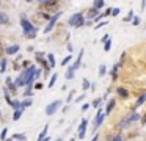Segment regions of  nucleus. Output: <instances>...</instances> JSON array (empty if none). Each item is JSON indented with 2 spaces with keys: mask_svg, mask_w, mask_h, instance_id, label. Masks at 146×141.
I'll return each instance as SVG.
<instances>
[{
  "mask_svg": "<svg viewBox=\"0 0 146 141\" xmlns=\"http://www.w3.org/2000/svg\"><path fill=\"white\" fill-rule=\"evenodd\" d=\"M21 24H22V28H24V33H25L27 38H35L36 34V28L33 27L32 24H30L29 21H27L25 17L22 16V19H21Z\"/></svg>",
  "mask_w": 146,
  "mask_h": 141,
  "instance_id": "1",
  "label": "nucleus"
},
{
  "mask_svg": "<svg viewBox=\"0 0 146 141\" xmlns=\"http://www.w3.org/2000/svg\"><path fill=\"white\" fill-rule=\"evenodd\" d=\"M69 24L72 25V27H82L83 25V14H80V13L74 14L72 17L69 19Z\"/></svg>",
  "mask_w": 146,
  "mask_h": 141,
  "instance_id": "2",
  "label": "nucleus"
},
{
  "mask_svg": "<svg viewBox=\"0 0 146 141\" xmlns=\"http://www.w3.org/2000/svg\"><path fill=\"white\" fill-rule=\"evenodd\" d=\"M60 105H61V100H55V102L49 103L47 108H46V115H47V116H52L58 108H60Z\"/></svg>",
  "mask_w": 146,
  "mask_h": 141,
  "instance_id": "3",
  "label": "nucleus"
},
{
  "mask_svg": "<svg viewBox=\"0 0 146 141\" xmlns=\"http://www.w3.org/2000/svg\"><path fill=\"white\" fill-rule=\"evenodd\" d=\"M60 16H61V13H57V14H55V16H52V19H50V22H49V25H47V27H46V33H49V31H50L52 30V28H54V25H55V22H57L58 21V17H60Z\"/></svg>",
  "mask_w": 146,
  "mask_h": 141,
  "instance_id": "4",
  "label": "nucleus"
},
{
  "mask_svg": "<svg viewBox=\"0 0 146 141\" xmlns=\"http://www.w3.org/2000/svg\"><path fill=\"white\" fill-rule=\"evenodd\" d=\"M86 124H88V121H86V119H83V121L80 122V125H79V138H83V136H85Z\"/></svg>",
  "mask_w": 146,
  "mask_h": 141,
  "instance_id": "5",
  "label": "nucleus"
},
{
  "mask_svg": "<svg viewBox=\"0 0 146 141\" xmlns=\"http://www.w3.org/2000/svg\"><path fill=\"white\" fill-rule=\"evenodd\" d=\"M102 121H104V113H102V110H99L98 115H96V121H94V128H98L99 125L102 124Z\"/></svg>",
  "mask_w": 146,
  "mask_h": 141,
  "instance_id": "6",
  "label": "nucleus"
},
{
  "mask_svg": "<svg viewBox=\"0 0 146 141\" xmlns=\"http://www.w3.org/2000/svg\"><path fill=\"white\" fill-rule=\"evenodd\" d=\"M7 85L10 86V91H11L10 94H16L17 93V86H16V83H13V81H11V78H7Z\"/></svg>",
  "mask_w": 146,
  "mask_h": 141,
  "instance_id": "7",
  "label": "nucleus"
},
{
  "mask_svg": "<svg viewBox=\"0 0 146 141\" xmlns=\"http://www.w3.org/2000/svg\"><path fill=\"white\" fill-rule=\"evenodd\" d=\"M82 56H83V50H80V53H79V56H77V60H76V63H74L71 68L76 71V69H79V66H80V61H82Z\"/></svg>",
  "mask_w": 146,
  "mask_h": 141,
  "instance_id": "8",
  "label": "nucleus"
},
{
  "mask_svg": "<svg viewBox=\"0 0 146 141\" xmlns=\"http://www.w3.org/2000/svg\"><path fill=\"white\" fill-rule=\"evenodd\" d=\"M116 93L121 99H127V97H129V93H127V89H124V88H118Z\"/></svg>",
  "mask_w": 146,
  "mask_h": 141,
  "instance_id": "9",
  "label": "nucleus"
},
{
  "mask_svg": "<svg viewBox=\"0 0 146 141\" xmlns=\"http://www.w3.org/2000/svg\"><path fill=\"white\" fill-rule=\"evenodd\" d=\"M145 102H146V93H145V94H141V96L138 97V100H137V103L133 105V108H138V107H141Z\"/></svg>",
  "mask_w": 146,
  "mask_h": 141,
  "instance_id": "10",
  "label": "nucleus"
},
{
  "mask_svg": "<svg viewBox=\"0 0 146 141\" xmlns=\"http://www.w3.org/2000/svg\"><path fill=\"white\" fill-rule=\"evenodd\" d=\"M47 130H49V125L46 124V125H44V128L41 130V133H39V136H38V140H36V141H41L42 138H46V136H47Z\"/></svg>",
  "mask_w": 146,
  "mask_h": 141,
  "instance_id": "11",
  "label": "nucleus"
},
{
  "mask_svg": "<svg viewBox=\"0 0 146 141\" xmlns=\"http://www.w3.org/2000/svg\"><path fill=\"white\" fill-rule=\"evenodd\" d=\"M8 22H10V19H8V16L5 14V13H2V11H0V24H2V25H7Z\"/></svg>",
  "mask_w": 146,
  "mask_h": 141,
  "instance_id": "12",
  "label": "nucleus"
},
{
  "mask_svg": "<svg viewBox=\"0 0 146 141\" xmlns=\"http://www.w3.org/2000/svg\"><path fill=\"white\" fill-rule=\"evenodd\" d=\"M22 113H24V108H19V110H16L14 111V115H13V121H17V119L22 116Z\"/></svg>",
  "mask_w": 146,
  "mask_h": 141,
  "instance_id": "13",
  "label": "nucleus"
},
{
  "mask_svg": "<svg viewBox=\"0 0 146 141\" xmlns=\"http://www.w3.org/2000/svg\"><path fill=\"white\" fill-rule=\"evenodd\" d=\"M98 16H99L98 9H96L94 6H93V8H91V9H90V11H88V17H93V19H94V17H98Z\"/></svg>",
  "mask_w": 146,
  "mask_h": 141,
  "instance_id": "14",
  "label": "nucleus"
},
{
  "mask_svg": "<svg viewBox=\"0 0 146 141\" xmlns=\"http://www.w3.org/2000/svg\"><path fill=\"white\" fill-rule=\"evenodd\" d=\"M17 50H19V46H11V47H8V49H7V53H8V55H13V53H16Z\"/></svg>",
  "mask_w": 146,
  "mask_h": 141,
  "instance_id": "15",
  "label": "nucleus"
},
{
  "mask_svg": "<svg viewBox=\"0 0 146 141\" xmlns=\"http://www.w3.org/2000/svg\"><path fill=\"white\" fill-rule=\"evenodd\" d=\"M55 6H57V2H55V0H47V2H46V8L47 9L55 8Z\"/></svg>",
  "mask_w": 146,
  "mask_h": 141,
  "instance_id": "16",
  "label": "nucleus"
},
{
  "mask_svg": "<svg viewBox=\"0 0 146 141\" xmlns=\"http://www.w3.org/2000/svg\"><path fill=\"white\" fill-rule=\"evenodd\" d=\"M30 105H32V99H25V100L21 102V108H27V107H30Z\"/></svg>",
  "mask_w": 146,
  "mask_h": 141,
  "instance_id": "17",
  "label": "nucleus"
},
{
  "mask_svg": "<svg viewBox=\"0 0 146 141\" xmlns=\"http://www.w3.org/2000/svg\"><path fill=\"white\" fill-rule=\"evenodd\" d=\"M113 107H115V99H111L110 102H108V105H107V110H105V111H107V115L111 111V110H113Z\"/></svg>",
  "mask_w": 146,
  "mask_h": 141,
  "instance_id": "18",
  "label": "nucleus"
},
{
  "mask_svg": "<svg viewBox=\"0 0 146 141\" xmlns=\"http://www.w3.org/2000/svg\"><path fill=\"white\" fill-rule=\"evenodd\" d=\"M57 78H58V75H57V74H54V75H52V78H50V81H49V85H47V86H49V88H52V86H54V85H55V81H57Z\"/></svg>",
  "mask_w": 146,
  "mask_h": 141,
  "instance_id": "19",
  "label": "nucleus"
},
{
  "mask_svg": "<svg viewBox=\"0 0 146 141\" xmlns=\"http://www.w3.org/2000/svg\"><path fill=\"white\" fill-rule=\"evenodd\" d=\"M11 108L19 110L21 108V102H19V100H13V102H11Z\"/></svg>",
  "mask_w": 146,
  "mask_h": 141,
  "instance_id": "20",
  "label": "nucleus"
},
{
  "mask_svg": "<svg viewBox=\"0 0 146 141\" xmlns=\"http://www.w3.org/2000/svg\"><path fill=\"white\" fill-rule=\"evenodd\" d=\"M7 135H8V128H3V130H2V133H0V140L5 141V140H7Z\"/></svg>",
  "mask_w": 146,
  "mask_h": 141,
  "instance_id": "21",
  "label": "nucleus"
},
{
  "mask_svg": "<svg viewBox=\"0 0 146 141\" xmlns=\"http://www.w3.org/2000/svg\"><path fill=\"white\" fill-rule=\"evenodd\" d=\"M102 6H104V2H102V0H96L94 2V8L96 9H101Z\"/></svg>",
  "mask_w": 146,
  "mask_h": 141,
  "instance_id": "22",
  "label": "nucleus"
},
{
  "mask_svg": "<svg viewBox=\"0 0 146 141\" xmlns=\"http://www.w3.org/2000/svg\"><path fill=\"white\" fill-rule=\"evenodd\" d=\"M118 68H119V64H115L113 66V71H111V77H113V80L116 78V72H118Z\"/></svg>",
  "mask_w": 146,
  "mask_h": 141,
  "instance_id": "23",
  "label": "nucleus"
},
{
  "mask_svg": "<svg viewBox=\"0 0 146 141\" xmlns=\"http://www.w3.org/2000/svg\"><path fill=\"white\" fill-rule=\"evenodd\" d=\"M72 77H74V69L69 68V69H68V72H66V78H72Z\"/></svg>",
  "mask_w": 146,
  "mask_h": 141,
  "instance_id": "24",
  "label": "nucleus"
},
{
  "mask_svg": "<svg viewBox=\"0 0 146 141\" xmlns=\"http://www.w3.org/2000/svg\"><path fill=\"white\" fill-rule=\"evenodd\" d=\"M110 47H111V42H110V39H107V41H105V46H104V50H105V52H108Z\"/></svg>",
  "mask_w": 146,
  "mask_h": 141,
  "instance_id": "25",
  "label": "nucleus"
},
{
  "mask_svg": "<svg viewBox=\"0 0 146 141\" xmlns=\"http://www.w3.org/2000/svg\"><path fill=\"white\" fill-rule=\"evenodd\" d=\"M13 140H21V141H24V140H25V135H22V133L14 135V136H13Z\"/></svg>",
  "mask_w": 146,
  "mask_h": 141,
  "instance_id": "26",
  "label": "nucleus"
},
{
  "mask_svg": "<svg viewBox=\"0 0 146 141\" xmlns=\"http://www.w3.org/2000/svg\"><path fill=\"white\" fill-rule=\"evenodd\" d=\"M105 72H107V69H105V66H104V64H102L101 68H99V75L102 77V75H105Z\"/></svg>",
  "mask_w": 146,
  "mask_h": 141,
  "instance_id": "27",
  "label": "nucleus"
},
{
  "mask_svg": "<svg viewBox=\"0 0 146 141\" xmlns=\"http://www.w3.org/2000/svg\"><path fill=\"white\" fill-rule=\"evenodd\" d=\"M82 86H83V89H88V88H90V81L86 80V78H83V83H82Z\"/></svg>",
  "mask_w": 146,
  "mask_h": 141,
  "instance_id": "28",
  "label": "nucleus"
},
{
  "mask_svg": "<svg viewBox=\"0 0 146 141\" xmlns=\"http://www.w3.org/2000/svg\"><path fill=\"white\" fill-rule=\"evenodd\" d=\"M49 63H50V66H52V68L55 66V58H54V55H52V53L49 55Z\"/></svg>",
  "mask_w": 146,
  "mask_h": 141,
  "instance_id": "29",
  "label": "nucleus"
},
{
  "mask_svg": "<svg viewBox=\"0 0 146 141\" xmlns=\"http://www.w3.org/2000/svg\"><path fill=\"white\" fill-rule=\"evenodd\" d=\"M101 100H102V99H94V100H93V103H91V105L94 107V108H98V107H99V103H101Z\"/></svg>",
  "mask_w": 146,
  "mask_h": 141,
  "instance_id": "30",
  "label": "nucleus"
},
{
  "mask_svg": "<svg viewBox=\"0 0 146 141\" xmlns=\"http://www.w3.org/2000/svg\"><path fill=\"white\" fill-rule=\"evenodd\" d=\"M69 61H71V55H68L66 58H64L63 61H61V64H63V66H66V64H68V63H69Z\"/></svg>",
  "mask_w": 146,
  "mask_h": 141,
  "instance_id": "31",
  "label": "nucleus"
},
{
  "mask_svg": "<svg viewBox=\"0 0 146 141\" xmlns=\"http://www.w3.org/2000/svg\"><path fill=\"white\" fill-rule=\"evenodd\" d=\"M132 16H133V11H129V14H127V17H124V22H129L130 19H132Z\"/></svg>",
  "mask_w": 146,
  "mask_h": 141,
  "instance_id": "32",
  "label": "nucleus"
},
{
  "mask_svg": "<svg viewBox=\"0 0 146 141\" xmlns=\"http://www.w3.org/2000/svg\"><path fill=\"white\" fill-rule=\"evenodd\" d=\"M0 66H2V68H0V71L5 72V66H7V61H5V60H2V64H0Z\"/></svg>",
  "mask_w": 146,
  "mask_h": 141,
  "instance_id": "33",
  "label": "nucleus"
},
{
  "mask_svg": "<svg viewBox=\"0 0 146 141\" xmlns=\"http://www.w3.org/2000/svg\"><path fill=\"white\" fill-rule=\"evenodd\" d=\"M111 14H113V16H118V14H119V9H118V8L111 9Z\"/></svg>",
  "mask_w": 146,
  "mask_h": 141,
  "instance_id": "34",
  "label": "nucleus"
},
{
  "mask_svg": "<svg viewBox=\"0 0 146 141\" xmlns=\"http://www.w3.org/2000/svg\"><path fill=\"white\" fill-rule=\"evenodd\" d=\"M111 141H123V138H121V135H116V136H115Z\"/></svg>",
  "mask_w": 146,
  "mask_h": 141,
  "instance_id": "35",
  "label": "nucleus"
},
{
  "mask_svg": "<svg viewBox=\"0 0 146 141\" xmlns=\"http://www.w3.org/2000/svg\"><path fill=\"white\" fill-rule=\"evenodd\" d=\"M74 93H76V91H71V93H69V96H68V102H71V99H72Z\"/></svg>",
  "mask_w": 146,
  "mask_h": 141,
  "instance_id": "36",
  "label": "nucleus"
},
{
  "mask_svg": "<svg viewBox=\"0 0 146 141\" xmlns=\"http://www.w3.org/2000/svg\"><path fill=\"white\" fill-rule=\"evenodd\" d=\"M138 24H140V19L135 17V19H133V25H138Z\"/></svg>",
  "mask_w": 146,
  "mask_h": 141,
  "instance_id": "37",
  "label": "nucleus"
},
{
  "mask_svg": "<svg viewBox=\"0 0 146 141\" xmlns=\"http://www.w3.org/2000/svg\"><path fill=\"white\" fill-rule=\"evenodd\" d=\"M88 107H90V105H88V103H85V105H83V107H82V111H86V110H88Z\"/></svg>",
  "mask_w": 146,
  "mask_h": 141,
  "instance_id": "38",
  "label": "nucleus"
},
{
  "mask_svg": "<svg viewBox=\"0 0 146 141\" xmlns=\"http://www.w3.org/2000/svg\"><path fill=\"white\" fill-rule=\"evenodd\" d=\"M141 121H143V124H146V115H145V118H143Z\"/></svg>",
  "mask_w": 146,
  "mask_h": 141,
  "instance_id": "39",
  "label": "nucleus"
},
{
  "mask_svg": "<svg viewBox=\"0 0 146 141\" xmlns=\"http://www.w3.org/2000/svg\"><path fill=\"white\" fill-rule=\"evenodd\" d=\"M38 2H39V3H46L47 0H38Z\"/></svg>",
  "mask_w": 146,
  "mask_h": 141,
  "instance_id": "40",
  "label": "nucleus"
},
{
  "mask_svg": "<svg viewBox=\"0 0 146 141\" xmlns=\"http://www.w3.org/2000/svg\"><path fill=\"white\" fill-rule=\"evenodd\" d=\"M2 50H3V49H2V42H0V53H2Z\"/></svg>",
  "mask_w": 146,
  "mask_h": 141,
  "instance_id": "41",
  "label": "nucleus"
},
{
  "mask_svg": "<svg viewBox=\"0 0 146 141\" xmlns=\"http://www.w3.org/2000/svg\"><path fill=\"white\" fill-rule=\"evenodd\" d=\"M57 141H63V140H61V138H58V140H57Z\"/></svg>",
  "mask_w": 146,
  "mask_h": 141,
  "instance_id": "42",
  "label": "nucleus"
},
{
  "mask_svg": "<svg viewBox=\"0 0 146 141\" xmlns=\"http://www.w3.org/2000/svg\"><path fill=\"white\" fill-rule=\"evenodd\" d=\"M71 141H76V140H74V138H72V140H71Z\"/></svg>",
  "mask_w": 146,
  "mask_h": 141,
  "instance_id": "43",
  "label": "nucleus"
},
{
  "mask_svg": "<svg viewBox=\"0 0 146 141\" xmlns=\"http://www.w3.org/2000/svg\"><path fill=\"white\" fill-rule=\"evenodd\" d=\"M0 116H2V111H0Z\"/></svg>",
  "mask_w": 146,
  "mask_h": 141,
  "instance_id": "44",
  "label": "nucleus"
},
{
  "mask_svg": "<svg viewBox=\"0 0 146 141\" xmlns=\"http://www.w3.org/2000/svg\"><path fill=\"white\" fill-rule=\"evenodd\" d=\"M0 5H2V2H0Z\"/></svg>",
  "mask_w": 146,
  "mask_h": 141,
  "instance_id": "45",
  "label": "nucleus"
}]
</instances>
